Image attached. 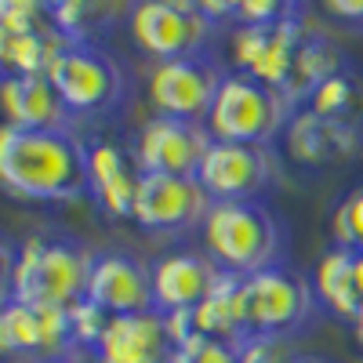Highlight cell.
<instances>
[{
	"instance_id": "1",
	"label": "cell",
	"mask_w": 363,
	"mask_h": 363,
	"mask_svg": "<svg viewBox=\"0 0 363 363\" xmlns=\"http://www.w3.org/2000/svg\"><path fill=\"white\" fill-rule=\"evenodd\" d=\"M0 189L22 203H73L91 196L87 145L73 131L0 124Z\"/></svg>"
},
{
	"instance_id": "2",
	"label": "cell",
	"mask_w": 363,
	"mask_h": 363,
	"mask_svg": "<svg viewBox=\"0 0 363 363\" xmlns=\"http://www.w3.org/2000/svg\"><path fill=\"white\" fill-rule=\"evenodd\" d=\"M203 255L222 272L255 277V272L287 265L291 233L280 211L265 200H218L200 225Z\"/></svg>"
},
{
	"instance_id": "3",
	"label": "cell",
	"mask_w": 363,
	"mask_h": 363,
	"mask_svg": "<svg viewBox=\"0 0 363 363\" xmlns=\"http://www.w3.org/2000/svg\"><path fill=\"white\" fill-rule=\"evenodd\" d=\"M95 251L58 236H29L18 244L15 301L37 309H73L87 298V272Z\"/></svg>"
},
{
	"instance_id": "4",
	"label": "cell",
	"mask_w": 363,
	"mask_h": 363,
	"mask_svg": "<svg viewBox=\"0 0 363 363\" xmlns=\"http://www.w3.org/2000/svg\"><path fill=\"white\" fill-rule=\"evenodd\" d=\"M298 109L265 80L229 69L215 106L207 113V131L218 142H247V145H272L291 124Z\"/></svg>"
},
{
	"instance_id": "5",
	"label": "cell",
	"mask_w": 363,
	"mask_h": 363,
	"mask_svg": "<svg viewBox=\"0 0 363 363\" xmlns=\"http://www.w3.org/2000/svg\"><path fill=\"white\" fill-rule=\"evenodd\" d=\"M240 306H244V338H294L313 323L320 301L313 280L291 265H277L244 277Z\"/></svg>"
},
{
	"instance_id": "6",
	"label": "cell",
	"mask_w": 363,
	"mask_h": 363,
	"mask_svg": "<svg viewBox=\"0 0 363 363\" xmlns=\"http://www.w3.org/2000/svg\"><path fill=\"white\" fill-rule=\"evenodd\" d=\"M58 99L77 116H99L124 102L128 73L120 58L109 55L102 44H66L48 73Z\"/></svg>"
},
{
	"instance_id": "7",
	"label": "cell",
	"mask_w": 363,
	"mask_h": 363,
	"mask_svg": "<svg viewBox=\"0 0 363 363\" xmlns=\"http://www.w3.org/2000/svg\"><path fill=\"white\" fill-rule=\"evenodd\" d=\"M128 22L135 44L157 62L211 55V40L222 29L203 15L200 4H189V0H142L128 11Z\"/></svg>"
},
{
	"instance_id": "8",
	"label": "cell",
	"mask_w": 363,
	"mask_h": 363,
	"mask_svg": "<svg viewBox=\"0 0 363 363\" xmlns=\"http://www.w3.org/2000/svg\"><path fill=\"white\" fill-rule=\"evenodd\" d=\"M229 69L215 55H189V58H167L153 62L145 80L149 102L160 116H178V120H200L207 124V113L215 106V95Z\"/></svg>"
},
{
	"instance_id": "9",
	"label": "cell",
	"mask_w": 363,
	"mask_h": 363,
	"mask_svg": "<svg viewBox=\"0 0 363 363\" xmlns=\"http://www.w3.org/2000/svg\"><path fill=\"white\" fill-rule=\"evenodd\" d=\"M280 160L272 145L247 142H211L200 160L196 182L211 200H262L277 182Z\"/></svg>"
},
{
	"instance_id": "10",
	"label": "cell",
	"mask_w": 363,
	"mask_h": 363,
	"mask_svg": "<svg viewBox=\"0 0 363 363\" xmlns=\"http://www.w3.org/2000/svg\"><path fill=\"white\" fill-rule=\"evenodd\" d=\"M77 338L69 309H37L26 301H8L0 306V359H69L77 356Z\"/></svg>"
},
{
	"instance_id": "11",
	"label": "cell",
	"mask_w": 363,
	"mask_h": 363,
	"mask_svg": "<svg viewBox=\"0 0 363 363\" xmlns=\"http://www.w3.org/2000/svg\"><path fill=\"white\" fill-rule=\"evenodd\" d=\"M211 203L196 174H142L131 222L149 233H186L203 225Z\"/></svg>"
},
{
	"instance_id": "12",
	"label": "cell",
	"mask_w": 363,
	"mask_h": 363,
	"mask_svg": "<svg viewBox=\"0 0 363 363\" xmlns=\"http://www.w3.org/2000/svg\"><path fill=\"white\" fill-rule=\"evenodd\" d=\"M215 135L200 120L153 113L135 138V164L142 174H196Z\"/></svg>"
},
{
	"instance_id": "13",
	"label": "cell",
	"mask_w": 363,
	"mask_h": 363,
	"mask_svg": "<svg viewBox=\"0 0 363 363\" xmlns=\"http://www.w3.org/2000/svg\"><path fill=\"white\" fill-rule=\"evenodd\" d=\"M309 29L301 26V11L272 22V26H236L233 29V62L240 73H251L269 87H284L294 66L298 48L306 44Z\"/></svg>"
},
{
	"instance_id": "14",
	"label": "cell",
	"mask_w": 363,
	"mask_h": 363,
	"mask_svg": "<svg viewBox=\"0 0 363 363\" xmlns=\"http://www.w3.org/2000/svg\"><path fill=\"white\" fill-rule=\"evenodd\" d=\"M87 298L109 316H135L153 306V265L131 251H95L87 272Z\"/></svg>"
},
{
	"instance_id": "15",
	"label": "cell",
	"mask_w": 363,
	"mask_h": 363,
	"mask_svg": "<svg viewBox=\"0 0 363 363\" xmlns=\"http://www.w3.org/2000/svg\"><path fill=\"white\" fill-rule=\"evenodd\" d=\"M174 342L167 316L149 309L135 316H113L91 352V363H171Z\"/></svg>"
},
{
	"instance_id": "16",
	"label": "cell",
	"mask_w": 363,
	"mask_h": 363,
	"mask_svg": "<svg viewBox=\"0 0 363 363\" xmlns=\"http://www.w3.org/2000/svg\"><path fill=\"white\" fill-rule=\"evenodd\" d=\"M0 113L4 124L26 131H73V113L58 99L48 77H0Z\"/></svg>"
},
{
	"instance_id": "17",
	"label": "cell",
	"mask_w": 363,
	"mask_h": 363,
	"mask_svg": "<svg viewBox=\"0 0 363 363\" xmlns=\"http://www.w3.org/2000/svg\"><path fill=\"white\" fill-rule=\"evenodd\" d=\"M222 269L200 251H174L153 265V306L157 313H186L196 309L218 284Z\"/></svg>"
},
{
	"instance_id": "18",
	"label": "cell",
	"mask_w": 363,
	"mask_h": 363,
	"mask_svg": "<svg viewBox=\"0 0 363 363\" xmlns=\"http://www.w3.org/2000/svg\"><path fill=\"white\" fill-rule=\"evenodd\" d=\"M313 291L327 313L356 323L363 316V251L330 244L313 269Z\"/></svg>"
},
{
	"instance_id": "19",
	"label": "cell",
	"mask_w": 363,
	"mask_h": 363,
	"mask_svg": "<svg viewBox=\"0 0 363 363\" xmlns=\"http://www.w3.org/2000/svg\"><path fill=\"white\" fill-rule=\"evenodd\" d=\"M87 174H91V196L113 218H131L135 193H138V164L113 142H91L87 145Z\"/></svg>"
},
{
	"instance_id": "20",
	"label": "cell",
	"mask_w": 363,
	"mask_h": 363,
	"mask_svg": "<svg viewBox=\"0 0 363 363\" xmlns=\"http://www.w3.org/2000/svg\"><path fill=\"white\" fill-rule=\"evenodd\" d=\"M284 138H287V149L301 164H327V160L352 153L359 131H356V124H345V120H323L309 109H298L291 116Z\"/></svg>"
},
{
	"instance_id": "21",
	"label": "cell",
	"mask_w": 363,
	"mask_h": 363,
	"mask_svg": "<svg viewBox=\"0 0 363 363\" xmlns=\"http://www.w3.org/2000/svg\"><path fill=\"white\" fill-rule=\"evenodd\" d=\"M240 287H244V277L222 272L218 284L211 287V294L193 309L196 335L233 342V345L244 342V306H240Z\"/></svg>"
},
{
	"instance_id": "22",
	"label": "cell",
	"mask_w": 363,
	"mask_h": 363,
	"mask_svg": "<svg viewBox=\"0 0 363 363\" xmlns=\"http://www.w3.org/2000/svg\"><path fill=\"white\" fill-rule=\"evenodd\" d=\"M356 99H359V84H356V77L349 69H342L335 77H327L306 99L301 109H309V113H316L323 120H345V124H356V116H352Z\"/></svg>"
},
{
	"instance_id": "23",
	"label": "cell",
	"mask_w": 363,
	"mask_h": 363,
	"mask_svg": "<svg viewBox=\"0 0 363 363\" xmlns=\"http://www.w3.org/2000/svg\"><path fill=\"white\" fill-rule=\"evenodd\" d=\"M330 236H335V247L363 251V186L338 200L335 215H330Z\"/></svg>"
},
{
	"instance_id": "24",
	"label": "cell",
	"mask_w": 363,
	"mask_h": 363,
	"mask_svg": "<svg viewBox=\"0 0 363 363\" xmlns=\"http://www.w3.org/2000/svg\"><path fill=\"white\" fill-rule=\"evenodd\" d=\"M0 26L8 33H37V29L55 26L51 4H33V0H0Z\"/></svg>"
},
{
	"instance_id": "25",
	"label": "cell",
	"mask_w": 363,
	"mask_h": 363,
	"mask_svg": "<svg viewBox=\"0 0 363 363\" xmlns=\"http://www.w3.org/2000/svg\"><path fill=\"white\" fill-rule=\"evenodd\" d=\"M171 363H240V352H236L233 342H218V338L196 335L189 342L174 345Z\"/></svg>"
},
{
	"instance_id": "26",
	"label": "cell",
	"mask_w": 363,
	"mask_h": 363,
	"mask_svg": "<svg viewBox=\"0 0 363 363\" xmlns=\"http://www.w3.org/2000/svg\"><path fill=\"white\" fill-rule=\"evenodd\" d=\"M240 363H298L306 352H298L291 338H244L236 345Z\"/></svg>"
},
{
	"instance_id": "27",
	"label": "cell",
	"mask_w": 363,
	"mask_h": 363,
	"mask_svg": "<svg viewBox=\"0 0 363 363\" xmlns=\"http://www.w3.org/2000/svg\"><path fill=\"white\" fill-rule=\"evenodd\" d=\"M15 262H18V247H11L0 236V306H8L15 298Z\"/></svg>"
},
{
	"instance_id": "28",
	"label": "cell",
	"mask_w": 363,
	"mask_h": 363,
	"mask_svg": "<svg viewBox=\"0 0 363 363\" xmlns=\"http://www.w3.org/2000/svg\"><path fill=\"white\" fill-rule=\"evenodd\" d=\"M323 11L335 22H349V26H363V0H327Z\"/></svg>"
},
{
	"instance_id": "29",
	"label": "cell",
	"mask_w": 363,
	"mask_h": 363,
	"mask_svg": "<svg viewBox=\"0 0 363 363\" xmlns=\"http://www.w3.org/2000/svg\"><path fill=\"white\" fill-rule=\"evenodd\" d=\"M8 48H11V33L0 26V77H4V66H8Z\"/></svg>"
},
{
	"instance_id": "30",
	"label": "cell",
	"mask_w": 363,
	"mask_h": 363,
	"mask_svg": "<svg viewBox=\"0 0 363 363\" xmlns=\"http://www.w3.org/2000/svg\"><path fill=\"white\" fill-rule=\"evenodd\" d=\"M298 363H342V359H330V356H313V352H306Z\"/></svg>"
},
{
	"instance_id": "31",
	"label": "cell",
	"mask_w": 363,
	"mask_h": 363,
	"mask_svg": "<svg viewBox=\"0 0 363 363\" xmlns=\"http://www.w3.org/2000/svg\"><path fill=\"white\" fill-rule=\"evenodd\" d=\"M352 330H356V342H359V345H363V316H359V320H356V323H352Z\"/></svg>"
},
{
	"instance_id": "32",
	"label": "cell",
	"mask_w": 363,
	"mask_h": 363,
	"mask_svg": "<svg viewBox=\"0 0 363 363\" xmlns=\"http://www.w3.org/2000/svg\"><path fill=\"white\" fill-rule=\"evenodd\" d=\"M51 363H80L77 356H69V359H51Z\"/></svg>"
}]
</instances>
